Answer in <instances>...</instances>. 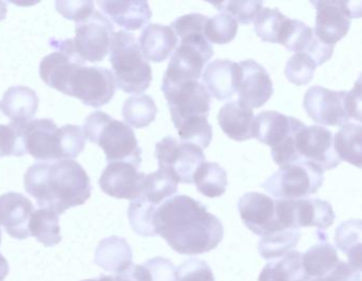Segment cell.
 Instances as JSON below:
<instances>
[{
	"label": "cell",
	"mask_w": 362,
	"mask_h": 281,
	"mask_svg": "<svg viewBox=\"0 0 362 281\" xmlns=\"http://www.w3.org/2000/svg\"><path fill=\"white\" fill-rule=\"evenodd\" d=\"M156 234L181 255H201L221 243L224 228L221 221L206 207L188 196L168 198L156 208Z\"/></svg>",
	"instance_id": "cell-1"
},
{
	"label": "cell",
	"mask_w": 362,
	"mask_h": 281,
	"mask_svg": "<svg viewBox=\"0 0 362 281\" xmlns=\"http://www.w3.org/2000/svg\"><path fill=\"white\" fill-rule=\"evenodd\" d=\"M56 52L40 64V76L46 85L66 96L79 99L88 107H101L113 99L115 78L109 69L86 66L74 47L73 39L50 41Z\"/></svg>",
	"instance_id": "cell-2"
},
{
	"label": "cell",
	"mask_w": 362,
	"mask_h": 281,
	"mask_svg": "<svg viewBox=\"0 0 362 281\" xmlns=\"http://www.w3.org/2000/svg\"><path fill=\"white\" fill-rule=\"evenodd\" d=\"M25 189L37 200V206L62 215L86 203L92 196L88 173L74 160L37 162L24 177Z\"/></svg>",
	"instance_id": "cell-3"
},
{
	"label": "cell",
	"mask_w": 362,
	"mask_h": 281,
	"mask_svg": "<svg viewBox=\"0 0 362 281\" xmlns=\"http://www.w3.org/2000/svg\"><path fill=\"white\" fill-rule=\"evenodd\" d=\"M84 137L105 151L107 162H128L141 167V149L130 126L101 111L86 117Z\"/></svg>",
	"instance_id": "cell-4"
},
{
	"label": "cell",
	"mask_w": 362,
	"mask_h": 281,
	"mask_svg": "<svg viewBox=\"0 0 362 281\" xmlns=\"http://www.w3.org/2000/svg\"><path fill=\"white\" fill-rule=\"evenodd\" d=\"M110 54L116 88L127 94L136 95L143 94L149 88L152 82L151 66L144 59L132 33H114Z\"/></svg>",
	"instance_id": "cell-5"
},
{
	"label": "cell",
	"mask_w": 362,
	"mask_h": 281,
	"mask_svg": "<svg viewBox=\"0 0 362 281\" xmlns=\"http://www.w3.org/2000/svg\"><path fill=\"white\" fill-rule=\"evenodd\" d=\"M305 124L274 111H264L254 117L253 138L271 148V155L279 167L300 162L296 137Z\"/></svg>",
	"instance_id": "cell-6"
},
{
	"label": "cell",
	"mask_w": 362,
	"mask_h": 281,
	"mask_svg": "<svg viewBox=\"0 0 362 281\" xmlns=\"http://www.w3.org/2000/svg\"><path fill=\"white\" fill-rule=\"evenodd\" d=\"M324 171L311 162L300 160L285 165L262 184L277 200H298L317 192L324 181Z\"/></svg>",
	"instance_id": "cell-7"
},
{
	"label": "cell",
	"mask_w": 362,
	"mask_h": 281,
	"mask_svg": "<svg viewBox=\"0 0 362 281\" xmlns=\"http://www.w3.org/2000/svg\"><path fill=\"white\" fill-rule=\"evenodd\" d=\"M214 49L204 33H194L181 37V43L171 56L163 84L198 81L204 65L213 58Z\"/></svg>",
	"instance_id": "cell-8"
},
{
	"label": "cell",
	"mask_w": 362,
	"mask_h": 281,
	"mask_svg": "<svg viewBox=\"0 0 362 281\" xmlns=\"http://www.w3.org/2000/svg\"><path fill=\"white\" fill-rule=\"evenodd\" d=\"M175 128L186 122L207 119L211 112V95L198 81L162 84Z\"/></svg>",
	"instance_id": "cell-9"
},
{
	"label": "cell",
	"mask_w": 362,
	"mask_h": 281,
	"mask_svg": "<svg viewBox=\"0 0 362 281\" xmlns=\"http://www.w3.org/2000/svg\"><path fill=\"white\" fill-rule=\"evenodd\" d=\"M154 155L160 170L170 173L179 184H192L194 173L205 162L201 148L173 136L165 137L156 143Z\"/></svg>",
	"instance_id": "cell-10"
},
{
	"label": "cell",
	"mask_w": 362,
	"mask_h": 281,
	"mask_svg": "<svg viewBox=\"0 0 362 281\" xmlns=\"http://www.w3.org/2000/svg\"><path fill=\"white\" fill-rule=\"evenodd\" d=\"M311 5L317 10L313 33L326 45H336L349 32L351 18L361 16L359 1H311Z\"/></svg>",
	"instance_id": "cell-11"
},
{
	"label": "cell",
	"mask_w": 362,
	"mask_h": 281,
	"mask_svg": "<svg viewBox=\"0 0 362 281\" xmlns=\"http://www.w3.org/2000/svg\"><path fill=\"white\" fill-rule=\"evenodd\" d=\"M114 33V26L109 18L94 11L86 20L76 23L74 47L84 62H101L110 52Z\"/></svg>",
	"instance_id": "cell-12"
},
{
	"label": "cell",
	"mask_w": 362,
	"mask_h": 281,
	"mask_svg": "<svg viewBox=\"0 0 362 281\" xmlns=\"http://www.w3.org/2000/svg\"><path fill=\"white\" fill-rule=\"evenodd\" d=\"M238 211L243 224L257 236L286 230L279 220L276 198L259 192H247L239 198Z\"/></svg>",
	"instance_id": "cell-13"
},
{
	"label": "cell",
	"mask_w": 362,
	"mask_h": 281,
	"mask_svg": "<svg viewBox=\"0 0 362 281\" xmlns=\"http://www.w3.org/2000/svg\"><path fill=\"white\" fill-rule=\"evenodd\" d=\"M346 92L313 86L305 92L304 107L311 120L323 126H342L349 120L345 103Z\"/></svg>",
	"instance_id": "cell-14"
},
{
	"label": "cell",
	"mask_w": 362,
	"mask_h": 281,
	"mask_svg": "<svg viewBox=\"0 0 362 281\" xmlns=\"http://www.w3.org/2000/svg\"><path fill=\"white\" fill-rule=\"evenodd\" d=\"M296 151L300 160L317 165L324 172L341 162L334 151L332 133L324 126H305L296 137Z\"/></svg>",
	"instance_id": "cell-15"
},
{
	"label": "cell",
	"mask_w": 362,
	"mask_h": 281,
	"mask_svg": "<svg viewBox=\"0 0 362 281\" xmlns=\"http://www.w3.org/2000/svg\"><path fill=\"white\" fill-rule=\"evenodd\" d=\"M27 153L42 162L63 160L61 128L52 119H35L23 128Z\"/></svg>",
	"instance_id": "cell-16"
},
{
	"label": "cell",
	"mask_w": 362,
	"mask_h": 281,
	"mask_svg": "<svg viewBox=\"0 0 362 281\" xmlns=\"http://www.w3.org/2000/svg\"><path fill=\"white\" fill-rule=\"evenodd\" d=\"M279 44L289 52L307 54L317 66L330 60L334 49V46L326 45L320 41L313 33V29L305 23L289 18L279 33Z\"/></svg>",
	"instance_id": "cell-17"
},
{
	"label": "cell",
	"mask_w": 362,
	"mask_h": 281,
	"mask_svg": "<svg viewBox=\"0 0 362 281\" xmlns=\"http://www.w3.org/2000/svg\"><path fill=\"white\" fill-rule=\"evenodd\" d=\"M285 219L289 229L317 227L325 230L334 224L336 215L327 201L305 198L285 200Z\"/></svg>",
	"instance_id": "cell-18"
},
{
	"label": "cell",
	"mask_w": 362,
	"mask_h": 281,
	"mask_svg": "<svg viewBox=\"0 0 362 281\" xmlns=\"http://www.w3.org/2000/svg\"><path fill=\"white\" fill-rule=\"evenodd\" d=\"M139 169L128 162H109L99 179L101 190L115 198L133 201L141 198L146 174Z\"/></svg>",
	"instance_id": "cell-19"
},
{
	"label": "cell",
	"mask_w": 362,
	"mask_h": 281,
	"mask_svg": "<svg viewBox=\"0 0 362 281\" xmlns=\"http://www.w3.org/2000/svg\"><path fill=\"white\" fill-rule=\"evenodd\" d=\"M240 67V83L238 101L253 109H259L272 97V80L262 65L253 60L238 63Z\"/></svg>",
	"instance_id": "cell-20"
},
{
	"label": "cell",
	"mask_w": 362,
	"mask_h": 281,
	"mask_svg": "<svg viewBox=\"0 0 362 281\" xmlns=\"http://www.w3.org/2000/svg\"><path fill=\"white\" fill-rule=\"evenodd\" d=\"M35 208L26 196L18 192L0 196V226L12 238L24 240L30 237L29 221Z\"/></svg>",
	"instance_id": "cell-21"
},
{
	"label": "cell",
	"mask_w": 362,
	"mask_h": 281,
	"mask_svg": "<svg viewBox=\"0 0 362 281\" xmlns=\"http://www.w3.org/2000/svg\"><path fill=\"white\" fill-rule=\"evenodd\" d=\"M240 76L238 63L216 60L207 65L202 79L209 94L217 100L226 101L238 92Z\"/></svg>",
	"instance_id": "cell-22"
},
{
	"label": "cell",
	"mask_w": 362,
	"mask_h": 281,
	"mask_svg": "<svg viewBox=\"0 0 362 281\" xmlns=\"http://www.w3.org/2000/svg\"><path fill=\"white\" fill-rule=\"evenodd\" d=\"M112 22L124 30L136 31L147 26L152 11L147 1H97Z\"/></svg>",
	"instance_id": "cell-23"
},
{
	"label": "cell",
	"mask_w": 362,
	"mask_h": 281,
	"mask_svg": "<svg viewBox=\"0 0 362 281\" xmlns=\"http://www.w3.org/2000/svg\"><path fill=\"white\" fill-rule=\"evenodd\" d=\"M139 45L146 61L162 63L177 48V37L171 27L151 24L144 29Z\"/></svg>",
	"instance_id": "cell-24"
},
{
	"label": "cell",
	"mask_w": 362,
	"mask_h": 281,
	"mask_svg": "<svg viewBox=\"0 0 362 281\" xmlns=\"http://www.w3.org/2000/svg\"><path fill=\"white\" fill-rule=\"evenodd\" d=\"M218 124L226 136L233 140L253 138V109L239 101H230L220 109Z\"/></svg>",
	"instance_id": "cell-25"
},
{
	"label": "cell",
	"mask_w": 362,
	"mask_h": 281,
	"mask_svg": "<svg viewBox=\"0 0 362 281\" xmlns=\"http://www.w3.org/2000/svg\"><path fill=\"white\" fill-rule=\"evenodd\" d=\"M39 103V97L35 90L27 86H12L4 94L0 109L11 122L26 124L35 117Z\"/></svg>",
	"instance_id": "cell-26"
},
{
	"label": "cell",
	"mask_w": 362,
	"mask_h": 281,
	"mask_svg": "<svg viewBox=\"0 0 362 281\" xmlns=\"http://www.w3.org/2000/svg\"><path fill=\"white\" fill-rule=\"evenodd\" d=\"M133 253L128 241L122 237L111 236L99 242L95 251V264L115 274L132 265Z\"/></svg>",
	"instance_id": "cell-27"
},
{
	"label": "cell",
	"mask_w": 362,
	"mask_h": 281,
	"mask_svg": "<svg viewBox=\"0 0 362 281\" xmlns=\"http://www.w3.org/2000/svg\"><path fill=\"white\" fill-rule=\"evenodd\" d=\"M258 281H308L302 264V253L292 249L283 257L268 262Z\"/></svg>",
	"instance_id": "cell-28"
},
{
	"label": "cell",
	"mask_w": 362,
	"mask_h": 281,
	"mask_svg": "<svg viewBox=\"0 0 362 281\" xmlns=\"http://www.w3.org/2000/svg\"><path fill=\"white\" fill-rule=\"evenodd\" d=\"M338 262L336 249L327 242L313 245L302 255L303 268L308 281L326 276Z\"/></svg>",
	"instance_id": "cell-29"
},
{
	"label": "cell",
	"mask_w": 362,
	"mask_h": 281,
	"mask_svg": "<svg viewBox=\"0 0 362 281\" xmlns=\"http://www.w3.org/2000/svg\"><path fill=\"white\" fill-rule=\"evenodd\" d=\"M362 126L360 124H343L334 137V147L340 160L361 168Z\"/></svg>",
	"instance_id": "cell-30"
},
{
	"label": "cell",
	"mask_w": 362,
	"mask_h": 281,
	"mask_svg": "<svg viewBox=\"0 0 362 281\" xmlns=\"http://www.w3.org/2000/svg\"><path fill=\"white\" fill-rule=\"evenodd\" d=\"M59 215L47 208L33 211L29 221L30 236L35 237L46 247L54 246L62 241Z\"/></svg>",
	"instance_id": "cell-31"
},
{
	"label": "cell",
	"mask_w": 362,
	"mask_h": 281,
	"mask_svg": "<svg viewBox=\"0 0 362 281\" xmlns=\"http://www.w3.org/2000/svg\"><path fill=\"white\" fill-rule=\"evenodd\" d=\"M361 220L342 222L334 234L337 247L346 253L349 263L361 270Z\"/></svg>",
	"instance_id": "cell-32"
},
{
	"label": "cell",
	"mask_w": 362,
	"mask_h": 281,
	"mask_svg": "<svg viewBox=\"0 0 362 281\" xmlns=\"http://www.w3.org/2000/svg\"><path fill=\"white\" fill-rule=\"evenodd\" d=\"M192 183L197 190L207 198L223 196L228 187V174L220 165L204 162L194 173Z\"/></svg>",
	"instance_id": "cell-33"
},
{
	"label": "cell",
	"mask_w": 362,
	"mask_h": 281,
	"mask_svg": "<svg viewBox=\"0 0 362 281\" xmlns=\"http://www.w3.org/2000/svg\"><path fill=\"white\" fill-rule=\"evenodd\" d=\"M177 179L165 170L147 174L141 186V196L148 202L156 206H160L165 201L175 196L177 192Z\"/></svg>",
	"instance_id": "cell-34"
},
{
	"label": "cell",
	"mask_w": 362,
	"mask_h": 281,
	"mask_svg": "<svg viewBox=\"0 0 362 281\" xmlns=\"http://www.w3.org/2000/svg\"><path fill=\"white\" fill-rule=\"evenodd\" d=\"M158 107L152 97L137 95L124 101L122 117L135 128H145L156 120Z\"/></svg>",
	"instance_id": "cell-35"
},
{
	"label": "cell",
	"mask_w": 362,
	"mask_h": 281,
	"mask_svg": "<svg viewBox=\"0 0 362 281\" xmlns=\"http://www.w3.org/2000/svg\"><path fill=\"white\" fill-rule=\"evenodd\" d=\"M298 229H286L270 236L262 237L258 242V251L264 259L271 260L283 257L300 242Z\"/></svg>",
	"instance_id": "cell-36"
},
{
	"label": "cell",
	"mask_w": 362,
	"mask_h": 281,
	"mask_svg": "<svg viewBox=\"0 0 362 281\" xmlns=\"http://www.w3.org/2000/svg\"><path fill=\"white\" fill-rule=\"evenodd\" d=\"M158 206L148 202L145 198L131 201L128 209L129 222L135 234L143 237L156 236L153 217Z\"/></svg>",
	"instance_id": "cell-37"
},
{
	"label": "cell",
	"mask_w": 362,
	"mask_h": 281,
	"mask_svg": "<svg viewBox=\"0 0 362 281\" xmlns=\"http://www.w3.org/2000/svg\"><path fill=\"white\" fill-rule=\"evenodd\" d=\"M237 31L238 23L226 12H220L217 16L209 18L204 27L205 39L209 43L217 45L230 43L236 37Z\"/></svg>",
	"instance_id": "cell-38"
},
{
	"label": "cell",
	"mask_w": 362,
	"mask_h": 281,
	"mask_svg": "<svg viewBox=\"0 0 362 281\" xmlns=\"http://www.w3.org/2000/svg\"><path fill=\"white\" fill-rule=\"evenodd\" d=\"M287 18L279 9L262 8L253 22L256 35L262 42L279 43V33Z\"/></svg>",
	"instance_id": "cell-39"
},
{
	"label": "cell",
	"mask_w": 362,
	"mask_h": 281,
	"mask_svg": "<svg viewBox=\"0 0 362 281\" xmlns=\"http://www.w3.org/2000/svg\"><path fill=\"white\" fill-rule=\"evenodd\" d=\"M25 124L11 122L9 124H0V157L26 155L23 128Z\"/></svg>",
	"instance_id": "cell-40"
},
{
	"label": "cell",
	"mask_w": 362,
	"mask_h": 281,
	"mask_svg": "<svg viewBox=\"0 0 362 281\" xmlns=\"http://www.w3.org/2000/svg\"><path fill=\"white\" fill-rule=\"evenodd\" d=\"M317 65L305 54H296L285 67V76L290 83L296 86L307 85L313 80Z\"/></svg>",
	"instance_id": "cell-41"
},
{
	"label": "cell",
	"mask_w": 362,
	"mask_h": 281,
	"mask_svg": "<svg viewBox=\"0 0 362 281\" xmlns=\"http://www.w3.org/2000/svg\"><path fill=\"white\" fill-rule=\"evenodd\" d=\"M220 12H226L236 20L237 23L249 25L254 22L262 9V1H211Z\"/></svg>",
	"instance_id": "cell-42"
},
{
	"label": "cell",
	"mask_w": 362,
	"mask_h": 281,
	"mask_svg": "<svg viewBox=\"0 0 362 281\" xmlns=\"http://www.w3.org/2000/svg\"><path fill=\"white\" fill-rule=\"evenodd\" d=\"M175 281H216V279L206 261L192 258L177 268Z\"/></svg>",
	"instance_id": "cell-43"
},
{
	"label": "cell",
	"mask_w": 362,
	"mask_h": 281,
	"mask_svg": "<svg viewBox=\"0 0 362 281\" xmlns=\"http://www.w3.org/2000/svg\"><path fill=\"white\" fill-rule=\"evenodd\" d=\"M63 160H74L83 152L86 137L81 126L66 124L61 128Z\"/></svg>",
	"instance_id": "cell-44"
},
{
	"label": "cell",
	"mask_w": 362,
	"mask_h": 281,
	"mask_svg": "<svg viewBox=\"0 0 362 281\" xmlns=\"http://www.w3.org/2000/svg\"><path fill=\"white\" fill-rule=\"evenodd\" d=\"M209 18L199 13H190L181 16L171 23L170 27L175 35L181 37L192 33H204V27Z\"/></svg>",
	"instance_id": "cell-45"
},
{
	"label": "cell",
	"mask_w": 362,
	"mask_h": 281,
	"mask_svg": "<svg viewBox=\"0 0 362 281\" xmlns=\"http://www.w3.org/2000/svg\"><path fill=\"white\" fill-rule=\"evenodd\" d=\"M149 275L150 281H175L177 268L166 258L156 257L143 264Z\"/></svg>",
	"instance_id": "cell-46"
},
{
	"label": "cell",
	"mask_w": 362,
	"mask_h": 281,
	"mask_svg": "<svg viewBox=\"0 0 362 281\" xmlns=\"http://www.w3.org/2000/svg\"><path fill=\"white\" fill-rule=\"evenodd\" d=\"M56 8L61 16L76 23L86 20L95 11L93 1H57Z\"/></svg>",
	"instance_id": "cell-47"
},
{
	"label": "cell",
	"mask_w": 362,
	"mask_h": 281,
	"mask_svg": "<svg viewBox=\"0 0 362 281\" xmlns=\"http://www.w3.org/2000/svg\"><path fill=\"white\" fill-rule=\"evenodd\" d=\"M309 281H361L360 270L354 268L349 262L339 260L332 272L321 278L311 279Z\"/></svg>",
	"instance_id": "cell-48"
},
{
	"label": "cell",
	"mask_w": 362,
	"mask_h": 281,
	"mask_svg": "<svg viewBox=\"0 0 362 281\" xmlns=\"http://www.w3.org/2000/svg\"><path fill=\"white\" fill-rule=\"evenodd\" d=\"M100 281H150L149 275L144 265L132 264L124 272L114 275H101Z\"/></svg>",
	"instance_id": "cell-49"
},
{
	"label": "cell",
	"mask_w": 362,
	"mask_h": 281,
	"mask_svg": "<svg viewBox=\"0 0 362 281\" xmlns=\"http://www.w3.org/2000/svg\"><path fill=\"white\" fill-rule=\"evenodd\" d=\"M345 103H346L347 114L349 119L353 118L358 122H361V86H360V78L357 83L354 86L351 92H346L345 97Z\"/></svg>",
	"instance_id": "cell-50"
},
{
	"label": "cell",
	"mask_w": 362,
	"mask_h": 281,
	"mask_svg": "<svg viewBox=\"0 0 362 281\" xmlns=\"http://www.w3.org/2000/svg\"><path fill=\"white\" fill-rule=\"evenodd\" d=\"M10 272L9 263L8 260L0 253V281H5L6 277Z\"/></svg>",
	"instance_id": "cell-51"
},
{
	"label": "cell",
	"mask_w": 362,
	"mask_h": 281,
	"mask_svg": "<svg viewBox=\"0 0 362 281\" xmlns=\"http://www.w3.org/2000/svg\"><path fill=\"white\" fill-rule=\"evenodd\" d=\"M7 4L4 3V1H0V22H1L3 20H5L6 16H7Z\"/></svg>",
	"instance_id": "cell-52"
},
{
	"label": "cell",
	"mask_w": 362,
	"mask_h": 281,
	"mask_svg": "<svg viewBox=\"0 0 362 281\" xmlns=\"http://www.w3.org/2000/svg\"><path fill=\"white\" fill-rule=\"evenodd\" d=\"M82 281H100L98 278L97 279H86V280H82Z\"/></svg>",
	"instance_id": "cell-53"
},
{
	"label": "cell",
	"mask_w": 362,
	"mask_h": 281,
	"mask_svg": "<svg viewBox=\"0 0 362 281\" xmlns=\"http://www.w3.org/2000/svg\"><path fill=\"white\" fill-rule=\"evenodd\" d=\"M0 244H1V229H0Z\"/></svg>",
	"instance_id": "cell-54"
}]
</instances>
